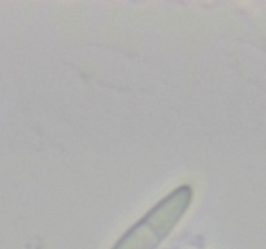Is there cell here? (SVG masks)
Instances as JSON below:
<instances>
[{
	"mask_svg": "<svg viewBox=\"0 0 266 249\" xmlns=\"http://www.w3.org/2000/svg\"><path fill=\"white\" fill-rule=\"evenodd\" d=\"M192 200V187H177L130 227L111 249H157L181 222Z\"/></svg>",
	"mask_w": 266,
	"mask_h": 249,
	"instance_id": "obj_1",
	"label": "cell"
}]
</instances>
